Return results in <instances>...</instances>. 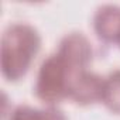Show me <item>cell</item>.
<instances>
[{"label":"cell","instance_id":"obj_1","mask_svg":"<svg viewBox=\"0 0 120 120\" xmlns=\"http://www.w3.org/2000/svg\"><path fill=\"white\" fill-rule=\"evenodd\" d=\"M41 45L38 31L27 23L10 24L2 37V74L9 81L24 76Z\"/></svg>","mask_w":120,"mask_h":120},{"label":"cell","instance_id":"obj_2","mask_svg":"<svg viewBox=\"0 0 120 120\" xmlns=\"http://www.w3.org/2000/svg\"><path fill=\"white\" fill-rule=\"evenodd\" d=\"M81 72L72 68L56 52L47 56L37 74L34 85L35 96L48 106H55L61 100L69 98L71 85L76 74Z\"/></svg>","mask_w":120,"mask_h":120},{"label":"cell","instance_id":"obj_3","mask_svg":"<svg viewBox=\"0 0 120 120\" xmlns=\"http://www.w3.org/2000/svg\"><path fill=\"white\" fill-rule=\"evenodd\" d=\"M56 54L78 71H83L92 61V44L82 33H69L58 44Z\"/></svg>","mask_w":120,"mask_h":120},{"label":"cell","instance_id":"obj_4","mask_svg":"<svg viewBox=\"0 0 120 120\" xmlns=\"http://www.w3.org/2000/svg\"><path fill=\"white\" fill-rule=\"evenodd\" d=\"M103 86H105V78H102L95 72L83 69L78 72L76 76L74 78L69 98L81 106H88L96 102H102Z\"/></svg>","mask_w":120,"mask_h":120},{"label":"cell","instance_id":"obj_5","mask_svg":"<svg viewBox=\"0 0 120 120\" xmlns=\"http://www.w3.org/2000/svg\"><path fill=\"white\" fill-rule=\"evenodd\" d=\"M93 28L105 42H120V7L114 4L100 6L93 16Z\"/></svg>","mask_w":120,"mask_h":120},{"label":"cell","instance_id":"obj_6","mask_svg":"<svg viewBox=\"0 0 120 120\" xmlns=\"http://www.w3.org/2000/svg\"><path fill=\"white\" fill-rule=\"evenodd\" d=\"M9 120H68V119L62 110H59L55 106L37 109L28 105H20L10 113Z\"/></svg>","mask_w":120,"mask_h":120},{"label":"cell","instance_id":"obj_7","mask_svg":"<svg viewBox=\"0 0 120 120\" xmlns=\"http://www.w3.org/2000/svg\"><path fill=\"white\" fill-rule=\"evenodd\" d=\"M103 105L113 113H120V69L110 72L105 78Z\"/></svg>","mask_w":120,"mask_h":120},{"label":"cell","instance_id":"obj_8","mask_svg":"<svg viewBox=\"0 0 120 120\" xmlns=\"http://www.w3.org/2000/svg\"><path fill=\"white\" fill-rule=\"evenodd\" d=\"M119 44H120V42H119Z\"/></svg>","mask_w":120,"mask_h":120}]
</instances>
